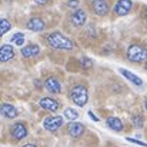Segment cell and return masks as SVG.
Here are the masks:
<instances>
[{"label": "cell", "mask_w": 147, "mask_h": 147, "mask_svg": "<svg viewBox=\"0 0 147 147\" xmlns=\"http://www.w3.org/2000/svg\"><path fill=\"white\" fill-rule=\"evenodd\" d=\"M47 43L53 49H59V50H71L74 49V43L73 40H70L69 37H66L64 34L54 32L47 36Z\"/></svg>", "instance_id": "1"}, {"label": "cell", "mask_w": 147, "mask_h": 147, "mask_svg": "<svg viewBox=\"0 0 147 147\" xmlns=\"http://www.w3.org/2000/svg\"><path fill=\"white\" fill-rule=\"evenodd\" d=\"M70 97H71L74 104L83 107V106H86V103H87V100H89L87 89H86L84 86H82V84H77V86H74V87L70 90Z\"/></svg>", "instance_id": "2"}, {"label": "cell", "mask_w": 147, "mask_h": 147, "mask_svg": "<svg viewBox=\"0 0 147 147\" xmlns=\"http://www.w3.org/2000/svg\"><path fill=\"white\" fill-rule=\"evenodd\" d=\"M127 57L133 63H140L147 59V49H144L140 45H131L127 49Z\"/></svg>", "instance_id": "3"}, {"label": "cell", "mask_w": 147, "mask_h": 147, "mask_svg": "<svg viewBox=\"0 0 147 147\" xmlns=\"http://www.w3.org/2000/svg\"><path fill=\"white\" fill-rule=\"evenodd\" d=\"M43 126L49 131H56V130H59L63 126V117L61 116H50V117H46L45 121H43Z\"/></svg>", "instance_id": "4"}, {"label": "cell", "mask_w": 147, "mask_h": 147, "mask_svg": "<svg viewBox=\"0 0 147 147\" xmlns=\"http://www.w3.org/2000/svg\"><path fill=\"white\" fill-rule=\"evenodd\" d=\"M131 7H133L131 0H119L114 6V13L117 16H126L127 13H130Z\"/></svg>", "instance_id": "5"}, {"label": "cell", "mask_w": 147, "mask_h": 147, "mask_svg": "<svg viewBox=\"0 0 147 147\" xmlns=\"http://www.w3.org/2000/svg\"><path fill=\"white\" fill-rule=\"evenodd\" d=\"M11 136L16 139V140H22L27 136V129L23 123H16L13 127H11Z\"/></svg>", "instance_id": "6"}, {"label": "cell", "mask_w": 147, "mask_h": 147, "mask_svg": "<svg viewBox=\"0 0 147 147\" xmlns=\"http://www.w3.org/2000/svg\"><path fill=\"white\" fill-rule=\"evenodd\" d=\"M45 27H46L45 22L39 17H33L27 22V29L32 32H42V30H45Z\"/></svg>", "instance_id": "7"}, {"label": "cell", "mask_w": 147, "mask_h": 147, "mask_svg": "<svg viewBox=\"0 0 147 147\" xmlns=\"http://www.w3.org/2000/svg\"><path fill=\"white\" fill-rule=\"evenodd\" d=\"M45 87L47 89V92H50V93H60V90H61L60 82L56 77H49L45 82Z\"/></svg>", "instance_id": "8"}, {"label": "cell", "mask_w": 147, "mask_h": 147, "mask_svg": "<svg viewBox=\"0 0 147 147\" xmlns=\"http://www.w3.org/2000/svg\"><path fill=\"white\" fill-rule=\"evenodd\" d=\"M40 107H43V109H46V110H49V111H56V110H59L60 104H59L54 98L43 97L40 100Z\"/></svg>", "instance_id": "9"}, {"label": "cell", "mask_w": 147, "mask_h": 147, "mask_svg": "<svg viewBox=\"0 0 147 147\" xmlns=\"http://www.w3.org/2000/svg\"><path fill=\"white\" fill-rule=\"evenodd\" d=\"M39 53H40V47H39L37 45H27V46H24V47L22 49L23 57H27V59L34 57V56H37Z\"/></svg>", "instance_id": "10"}, {"label": "cell", "mask_w": 147, "mask_h": 147, "mask_svg": "<svg viewBox=\"0 0 147 147\" xmlns=\"http://www.w3.org/2000/svg\"><path fill=\"white\" fill-rule=\"evenodd\" d=\"M86 19H87V16H86V13L83 10H76L71 14V23L74 26H83L86 23Z\"/></svg>", "instance_id": "11"}, {"label": "cell", "mask_w": 147, "mask_h": 147, "mask_svg": "<svg viewBox=\"0 0 147 147\" xmlns=\"http://www.w3.org/2000/svg\"><path fill=\"white\" fill-rule=\"evenodd\" d=\"M93 10L98 16H104L109 11V6L104 0H93Z\"/></svg>", "instance_id": "12"}, {"label": "cell", "mask_w": 147, "mask_h": 147, "mask_svg": "<svg viewBox=\"0 0 147 147\" xmlns=\"http://www.w3.org/2000/svg\"><path fill=\"white\" fill-rule=\"evenodd\" d=\"M84 131V126L82 123H70L69 124V134L71 137H80Z\"/></svg>", "instance_id": "13"}, {"label": "cell", "mask_w": 147, "mask_h": 147, "mask_svg": "<svg viewBox=\"0 0 147 147\" xmlns=\"http://www.w3.org/2000/svg\"><path fill=\"white\" fill-rule=\"evenodd\" d=\"M1 113H3V116L7 117V119H14V117H17V110H16V107H13V106L9 104V103H3V104H1Z\"/></svg>", "instance_id": "14"}, {"label": "cell", "mask_w": 147, "mask_h": 147, "mask_svg": "<svg viewBox=\"0 0 147 147\" xmlns=\"http://www.w3.org/2000/svg\"><path fill=\"white\" fill-rule=\"evenodd\" d=\"M13 56H14V51H13V47L10 45L1 46V50H0V60L1 61H9Z\"/></svg>", "instance_id": "15"}, {"label": "cell", "mask_w": 147, "mask_h": 147, "mask_svg": "<svg viewBox=\"0 0 147 147\" xmlns=\"http://www.w3.org/2000/svg\"><path fill=\"white\" fill-rule=\"evenodd\" d=\"M120 73H121L127 80H130L133 84H136V86H142V84H143V80H142L139 76H136L134 73H131V71H129V70H126V69H120Z\"/></svg>", "instance_id": "16"}, {"label": "cell", "mask_w": 147, "mask_h": 147, "mask_svg": "<svg viewBox=\"0 0 147 147\" xmlns=\"http://www.w3.org/2000/svg\"><path fill=\"white\" fill-rule=\"evenodd\" d=\"M107 126H109L111 130H114V131H121V130H123V123H121V120L117 119V117H109V119H107Z\"/></svg>", "instance_id": "17"}, {"label": "cell", "mask_w": 147, "mask_h": 147, "mask_svg": "<svg viewBox=\"0 0 147 147\" xmlns=\"http://www.w3.org/2000/svg\"><path fill=\"white\" fill-rule=\"evenodd\" d=\"M11 42H13L16 46H23V45H24V34H23V33H16V34H13Z\"/></svg>", "instance_id": "18"}, {"label": "cell", "mask_w": 147, "mask_h": 147, "mask_svg": "<svg viewBox=\"0 0 147 147\" xmlns=\"http://www.w3.org/2000/svg\"><path fill=\"white\" fill-rule=\"evenodd\" d=\"M64 117L73 121V120H76V119L79 117V113H77L74 109H66V110H64Z\"/></svg>", "instance_id": "19"}, {"label": "cell", "mask_w": 147, "mask_h": 147, "mask_svg": "<svg viewBox=\"0 0 147 147\" xmlns=\"http://www.w3.org/2000/svg\"><path fill=\"white\" fill-rule=\"evenodd\" d=\"M10 30V23L7 19H1L0 22V34H6Z\"/></svg>", "instance_id": "20"}, {"label": "cell", "mask_w": 147, "mask_h": 147, "mask_svg": "<svg viewBox=\"0 0 147 147\" xmlns=\"http://www.w3.org/2000/svg\"><path fill=\"white\" fill-rule=\"evenodd\" d=\"M133 124H134V127H143V117L142 116H134L133 117Z\"/></svg>", "instance_id": "21"}, {"label": "cell", "mask_w": 147, "mask_h": 147, "mask_svg": "<svg viewBox=\"0 0 147 147\" xmlns=\"http://www.w3.org/2000/svg\"><path fill=\"white\" fill-rule=\"evenodd\" d=\"M82 63H83V66H84V67H90V66H93L92 60H89L87 57H83V59H82Z\"/></svg>", "instance_id": "22"}, {"label": "cell", "mask_w": 147, "mask_h": 147, "mask_svg": "<svg viewBox=\"0 0 147 147\" xmlns=\"http://www.w3.org/2000/svg\"><path fill=\"white\" fill-rule=\"evenodd\" d=\"M79 6V0H70L69 1V7H77Z\"/></svg>", "instance_id": "23"}, {"label": "cell", "mask_w": 147, "mask_h": 147, "mask_svg": "<svg viewBox=\"0 0 147 147\" xmlns=\"http://www.w3.org/2000/svg\"><path fill=\"white\" fill-rule=\"evenodd\" d=\"M129 142H131V143H136V144H139V146H146V143H143V142H139V140H134V139H127Z\"/></svg>", "instance_id": "24"}, {"label": "cell", "mask_w": 147, "mask_h": 147, "mask_svg": "<svg viewBox=\"0 0 147 147\" xmlns=\"http://www.w3.org/2000/svg\"><path fill=\"white\" fill-rule=\"evenodd\" d=\"M89 116H90V117H92V119H93L94 121H97V120H98V119L96 117V116H94V114H93V113H92V111H89Z\"/></svg>", "instance_id": "25"}, {"label": "cell", "mask_w": 147, "mask_h": 147, "mask_svg": "<svg viewBox=\"0 0 147 147\" xmlns=\"http://www.w3.org/2000/svg\"><path fill=\"white\" fill-rule=\"evenodd\" d=\"M49 0H36V3H39V4H46Z\"/></svg>", "instance_id": "26"}, {"label": "cell", "mask_w": 147, "mask_h": 147, "mask_svg": "<svg viewBox=\"0 0 147 147\" xmlns=\"http://www.w3.org/2000/svg\"><path fill=\"white\" fill-rule=\"evenodd\" d=\"M23 147H37V146H34V144H26V146H23Z\"/></svg>", "instance_id": "27"}, {"label": "cell", "mask_w": 147, "mask_h": 147, "mask_svg": "<svg viewBox=\"0 0 147 147\" xmlns=\"http://www.w3.org/2000/svg\"><path fill=\"white\" fill-rule=\"evenodd\" d=\"M144 107H146V110H147V100H146V103H144Z\"/></svg>", "instance_id": "28"}, {"label": "cell", "mask_w": 147, "mask_h": 147, "mask_svg": "<svg viewBox=\"0 0 147 147\" xmlns=\"http://www.w3.org/2000/svg\"><path fill=\"white\" fill-rule=\"evenodd\" d=\"M146 19H147V9H146Z\"/></svg>", "instance_id": "29"}, {"label": "cell", "mask_w": 147, "mask_h": 147, "mask_svg": "<svg viewBox=\"0 0 147 147\" xmlns=\"http://www.w3.org/2000/svg\"><path fill=\"white\" fill-rule=\"evenodd\" d=\"M146 67H147V63H146Z\"/></svg>", "instance_id": "30"}]
</instances>
